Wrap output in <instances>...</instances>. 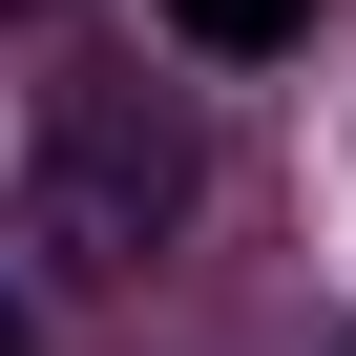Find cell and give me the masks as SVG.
Masks as SVG:
<instances>
[{"instance_id": "cell-3", "label": "cell", "mask_w": 356, "mask_h": 356, "mask_svg": "<svg viewBox=\"0 0 356 356\" xmlns=\"http://www.w3.org/2000/svg\"><path fill=\"white\" fill-rule=\"evenodd\" d=\"M0 356H22V314H0Z\"/></svg>"}, {"instance_id": "cell-2", "label": "cell", "mask_w": 356, "mask_h": 356, "mask_svg": "<svg viewBox=\"0 0 356 356\" xmlns=\"http://www.w3.org/2000/svg\"><path fill=\"white\" fill-rule=\"evenodd\" d=\"M168 22H189L210 63H252V42H293V22H314V0H168Z\"/></svg>"}, {"instance_id": "cell-1", "label": "cell", "mask_w": 356, "mask_h": 356, "mask_svg": "<svg viewBox=\"0 0 356 356\" xmlns=\"http://www.w3.org/2000/svg\"><path fill=\"white\" fill-rule=\"evenodd\" d=\"M42 273H84V293H126L168 231H189V126L168 105H63V147H42Z\"/></svg>"}]
</instances>
